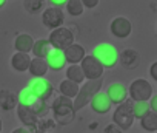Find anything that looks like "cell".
I'll list each match as a JSON object with an SVG mask.
<instances>
[{"instance_id": "26", "label": "cell", "mask_w": 157, "mask_h": 133, "mask_svg": "<svg viewBox=\"0 0 157 133\" xmlns=\"http://www.w3.org/2000/svg\"><path fill=\"white\" fill-rule=\"evenodd\" d=\"M149 111H151V108H149L148 101L132 102V115H134V119H142V118L146 116Z\"/></svg>"}, {"instance_id": "29", "label": "cell", "mask_w": 157, "mask_h": 133, "mask_svg": "<svg viewBox=\"0 0 157 133\" xmlns=\"http://www.w3.org/2000/svg\"><path fill=\"white\" fill-rule=\"evenodd\" d=\"M43 5V0H25V8L28 13H37Z\"/></svg>"}, {"instance_id": "8", "label": "cell", "mask_w": 157, "mask_h": 133, "mask_svg": "<svg viewBox=\"0 0 157 133\" xmlns=\"http://www.w3.org/2000/svg\"><path fill=\"white\" fill-rule=\"evenodd\" d=\"M28 87H29V88L33 90V93H34L39 99H42V101L49 99L51 95H52V91H54L52 84H51L48 79H45V78H33L31 82L28 84Z\"/></svg>"}, {"instance_id": "1", "label": "cell", "mask_w": 157, "mask_h": 133, "mask_svg": "<svg viewBox=\"0 0 157 133\" xmlns=\"http://www.w3.org/2000/svg\"><path fill=\"white\" fill-rule=\"evenodd\" d=\"M102 84H103L102 79H90L78 88V93L75 95V98L72 101L74 111H78V110H82L85 105H88L91 98L102 90Z\"/></svg>"}, {"instance_id": "35", "label": "cell", "mask_w": 157, "mask_h": 133, "mask_svg": "<svg viewBox=\"0 0 157 133\" xmlns=\"http://www.w3.org/2000/svg\"><path fill=\"white\" fill-rule=\"evenodd\" d=\"M13 133H31V130H29L28 127H20V128L13 130Z\"/></svg>"}, {"instance_id": "22", "label": "cell", "mask_w": 157, "mask_h": 133, "mask_svg": "<svg viewBox=\"0 0 157 133\" xmlns=\"http://www.w3.org/2000/svg\"><path fill=\"white\" fill-rule=\"evenodd\" d=\"M66 79L75 82V84H83L85 81V76H83V71L80 68V65L78 63H71L68 68H66Z\"/></svg>"}, {"instance_id": "21", "label": "cell", "mask_w": 157, "mask_h": 133, "mask_svg": "<svg viewBox=\"0 0 157 133\" xmlns=\"http://www.w3.org/2000/svg\"><path fill=\"white\" fill-rule=\"evenodd\" d=\"M52 46L49 45L48 39H39L33 43V48H31V53L34 54V57H40V59H45L48 51L51 50Z\"/></svg>"}, {"instance_id": "25", "label": "cell", "mask_w": 157, "mask_h": 133, "mask_svg": "<svg viewBox=\"0 0 157 133\" xmlns=\"http://www.w3.org/2000/svg\"><path fill=\"white\" fill-rule=\"evenodd\" d=\"M140 125L146 131H151V133L152 131H157V113L149 111L146 116H143L140 119Z\"/></svg>"}, {"instance_id": "15", "label": "cell", "mask_w": 157, "mask_h": 133, "mask_svg": "<svg viewBox=\"0 0 157 133\" xmlns=\"http://www.w3.org/2000/svg\"><path fill=\"white\" fill-rule=\"evenodd\" d=\"M119 60H120V63L125 66V68L134 70V68H137V65H139V53L136 50H132V48H126V50H123L120 53Z\"/></svg>"}, {"instance_id": "11", "label": "cell", "mask_w": 157, "mask_h": 133, "mask_svg": "<svg viewBox=\"0 0 157 133\" xmlns=\"http://www.w3.org/2000/svg\"><path fill=\"white\" fill-rule=\"evenodd\" d=\"M90 105H91L93 111H94V113H99V115H105V113H108V111L111 110V107H113V104H111V101H109V98L106 96L105 91H99V93H96V95L91 98Z\"/></svg>"}, {"instance_id": "37", "label": "cell", "mask_w": 157, "mask_h": 133, "mask_svg": "<svg viewBox=\"0 0 157 133\" xmlns=\"http://www.w3.org/2000/svg\"><path fill=\"white\" fill-rule=\"evenodd\" d=\"M2 130H3V122H2V119H0V133H2Z\"/></svg>"}, {"instance_id": "6", "label": "cell", "mask_w": 157, "mask_h": 133, "mask_svg": "<svg viewBox=\"0 0 157 133\" xmlns=\"http://www.w3.org/2000/svg\"><path fill=\"white\" fill-rule=\"evenodd\" d=\"M128 95L131 98L132 102H137V101H148L151 96H152V85L146 81V79H134L131 84H129V88H128Z\"/></svg>"}, {"instance_id": "38", "label": "cell", "mask_w": 157, "mask_h": 133, "mask_svg": "<svg viewBox=\"0 0 157 133\" xmlns=\"http://www.w3.org/2000/svg\"><path fill=\"white\" fill-rule=\"evenodd\" d=\"M42 133H48V131H42Z\"/></svg>"}, {"instance_id": "30", "label": "cell", "mask_w": 157, "mask_h": 133, "mask_svg": "<svg viewBox=\"0 0 157 133\" xmlns=\"http://www.w3.org/2000/svg\"><path fill=\"white\" fill-rule=\"evenodd\" d=\"M103 133H123V130H120V128H119V127L113 122V124H108V125L105 127Z\"/></svg>"}, {"instance_id": "7", "label": "cell", "mask_w": 157, "mask_h": 133, "mask_svg": "<svg viewBox=\"0 0 157 133\" xmlns=\"http://www.w3.org/2000/svg\"><path fill=\"white\" fill-rule=\"evenodd\" d=\"M80 68L83 71V76L86 81L90 79H100L103 75V66L102 63L93 56V54H85V57L80 60Z\"/></svg>"}, {"instance_id": "23", "label": "cell", "mask_w": 157, "mask_h": 133, "mask_svg": "<svg viewBox=\"0 0 157 133\" xmlns=\"http://www.w3.org/2000/svg\"><path fill=\"white\" fill-rule=\"evenodd\" d=\"M17 105V95L8 91V90H2L0 91V107L3 110H13Z\"/></svg>"}, {"instance_id": "9", "label": "cell", "mask_w": 157, "mask_h": 133, "mask_svg": "<svg viewBox=\"0 0 157 133\" xmlns=\"http://www.w3.org/2000/svg\"><path fill=\"white\" fill-rule=\"evenodd\" d=\"M42 22L46 28H59L63 25L65 22V14L62 11V8H57V6H51V8H46L42 14Z\"/></svg>"}, {"instance_id": "14", "label": "cell", "mask_w": 157, "mask_h": 133, "mask_svg": "<svg viewBox=\"0 0 157 133\" xmlns=\"http://www.w3.org/2000/svg\"><path fill=\"white\" fill-rule=\"evenodd\" d=\"M63 54H65V59L69 65L71 63H80V60L85 57V48L78 43H71L68 48L63 50Z\"/></svg>"}, {"instance_id": "2", "label": "cell", "mask_w": 157, "mask_h": 133, "mask_svg": "<svg viewBox=\"0 0 157 133\" xmlns=\"http://www.w3.org/2000/svg\"><path fill=\"white\" fill-rule=\"evenodd\" d=\"M91 54L102 63L103 68H114L119 62V51L117 48L113 45V43H108V42H102V43H97Z\"/></svg>"}, {"instance_id": "24", "label": "cell", "mask_w": 157, "mask_h": 133, "mask_svg": "<svg viewBox=\"0 0 157 133\" xmlns=\"http://www.w3.org/2000/svg\"><path fill=\"white\" fill-rule=\"evenodd\" d=\"M37 99H39V98L33 93V90H31L29 87H23V88L19 91V95H17V104L25 105V107H29V105L34 104Z\"/></svg>"}, {"instance_id": "34", "label": "cell", "mask_w": 157, "mask_h": 133, "mask_svg": "<svg viewBox=\"0 0 157 133\" xmlns=\"http://www.w3.org/2000/svg\"><path fill=\"white\" fill-rule=\"evenodd\" d=\"M151 76H152V79H155L157 81V62H154L152 65H151Z\"/></svg>"}, {"instance_id": "36", "label": "cell", "mask_w": 157, "mask_h": 133, "mask_svg": "<svg viewBox=\"0 0 157 133\" xmlns=\"http://www.w3.org/2000/svg\"><path fill=\"white\" fill-rule=\"evenodd\" d=\"M5 3H6V0H0V8H2Z\"/></svg>"}, {"instance_id": "32", "label": "cell", "mask_w": 157, "mask_h": 133, "mask_svg": "<svg viewBox=\"0 0 157 133\" xmlns=\"http://www.w3.org/2000/svg\"><path fill=\"white\" fill-rule=\"evenodd\" d=\"M149 99H151V101H149L148 104H149V108H151V111L157 113V96H155V95H152Z\"/></svg>"}, {"instance_id": "12", "label": "cell", "mask_w": 157, "mask_h": 133, "mask_svg": "<svg viewBox=\"0 0 157 133\" xmlns=\"http://www.w3.org/2000/svg\"><path fill=\"white\" fill-rule=\"evenodd\" d=\"M46 63H48V68L54 70V71H60L63 66L66 65V59L63 54V50H57V48H51L45 57Z\"/></svg>"}, {"instance_id": "13", "label": "cell", "mask_w": 157, "mask_h": 133, "mask_svg": "<svg viewBox=\"0 0 157 133\" xmlns=\"http://www.w3.org/2000/svg\"><path fill=\"white\" fill-rule=\"evenodd\" d=\"M106 96L109 98L111 104H117L119 105V104H122L123 101L128 99V88L123 84H120V82H114V84H111L108 87Z\"/></svg>"}, {"instance_id": "31", "label": "cell", "mask_w": 157, "mask_h": 133, "mask_svg": "<svg viewBox=\"0 0 157 133\" xmlns=\"http://www.w3.org/2000/svg\"><path fill=\"white\" fill-rule=\"evenodd\" d=\"M80 2H82L83 8H90V10H93L99 5V0H80Z\"/></svg>"}, {"instance_id": "17", "label": "cell", "mask_w": 157, "mask_h": 133, "mask_svg": "<svg viewBox=\"0 0 157 133\" xmlns=\"http://www.w3.org/2000/svg\"><path fill=\"white\" fill-rule=\"evenodd\" d=\"M48 63L45 59H40V57H34L31 59L29 62V66H28V71L31 73L33 78H45V75L48 73Z\"/></svg>"}, {"instance_id": "10", "label": "cell", "mask_w": 157, "mask_h": 133, "mask_svg": "<svg viewBox=\"0 0 157 133\" xmlns=\"http://www.w3.org/2000/svg\"><path fill=\"white\" fill-rule=\"evenodd\" d=\"M109 30H111L113 36H116L119 39H126L132 31V25L126 17H116V19H113Z\"/></svg>"}, {"instance_id": "19", "label": "cell", "mask_w": 157, "mask_h": 133, "mask_svg": "<svg viewBox=\"0 0 157 133\" xmlns=\"http://www.w3.org/2000/svg\"><path fill=\"white\" fill-rule=\"evenodd\" d=\"M33 43H34V39L29 36V34H19L14 40V46L19 53H31V48H33Z\"/></svg>"}, {"instance_id": "5", "label": "cell", "mask_w": 157, "mask_h": 133, "mask_svg": "<svg viewBox=\"0 0 157 133\" xmlns=\"http://www.w3.org/2000/svg\"><path fill=\"white\" fill-rule=\"evenodd\" d=\"M48 42L52 48H57V50H65L68 48L71 43H74V34L69 28L66 26H59V28H54L51 33H49V37H48Z\"/></svg>"}, {"instance_id": "33", "label": "cell", "mask_w": 157, "mask_h": 133, "mask_svg": "<svg viewBox=\"0 0 157 133\" xmlns=\"http://www.w3.org/2000/svg\"><path fill=\"white\" fill-rule=\"evenodd\" d=\"M66 2H68V0H49V3L54 5V6H57V8H62Z\"/></svg>"}, {"instance_id": "3", "label": "cell", "mask_w": 157, "mask_h": 133, "mask_svg": "<svg viewBox=\"0 0 157 133\" xmlns=\"http://www.w3.org/2000/svg\"><path fill=\"white\" fill-rule=\"evenodd\" d=\"M52 110H54V116H56V121L60 124V125H66L69 124L72 119H74V108H72V99L71 98H66V96H59L54 104H52Z\"/></svg>"}, {"instance_id": "20", "label": "cell", "mask_w": 157, "mask_h": 133, "mask_svg": "<svg viewBox=\"0 0 157 133\" xmlns=\"http://www.w3.org/2000/svg\"><path fill=\"white\" fill-rule=\"evenodd\" d=\"M78 88H80V85L75 84V82H72V81H69V79L62 81L60 85H59L60 95H62V96H66V98H71V99L75 98V95L78 93Z\"/></svg>"}, {"instance_id": "28", "label": "cell", "mask_w": 157, "mask_h": 133, "mask_svg": "<svg viewBox=\"0 0 157 133\" xmlns=\"http://www.w3.org/2000/svg\"><path fill=\"white\" fill-rule=\"evenodd\" d=\"M46 101H42V99H37L34 104H31L29 105V108H31V111L34 113V115H37V116H42L45 111H46V104H45Z\"/></svg>"}, {"instance_id": "18", "label": "cell", "mask_w": 157, "mask_h": 133, "mask_svg": "<svg viewBox=\"0 0 157 133\" xmlns=\"http://www.w3.org/2000/svg\"><path fill=\"white\" fill-rule=\"evenodd\" d=\"M29 62H31V57L28 53H19L16 51L11 57V66L16 70V71H28V66H29Z\"/></svg>"}, {"instance_id": "27", "label": "cell", "mask_w": 157, "mask_h": 133, "mask_svg": "<svg viewBox=\"0 0 157 133\" xmlns=\"http://www.w3.org/2000/svg\"><path fill=\"white\" fill-rule=\"evenodd\" d=\"M66 6V11L72 16V17H78L83 14V5L80 0H68V2L65 3Z\"/></svg>"}, {"instance_id": "4", "label": "cell", "mask_w": 157, "mask_h": 133, "mask_svg": "<svg viewBox=\"0 0 157 133\" xmlns=\"http://www.w3.org/2000/svg\"><path fill=\"white\" fill-rule=\"evenodd\" d=\"M113 122L120 128V130H128L134 124V115H132V101L126 99L122 104L117 105L114 115H113Z\"/></svg>"}, {"instance_id": "16", "label": "cell", "mask_w": 157, "mask_h": 133, "mask_svg": "<svg viewBox=\"0 0 157 133\" xmlns=\"http://www.w3.org/2000/svg\"><path fill=\"white\" fill-rule=\"evenodd\" d=\"M17 118L20 119V122L25 125V127H33V125H37V121H39V116L34 115L31 111L29 107H25V105H20L17 104Z\"/></svg>"}]
</instances>
